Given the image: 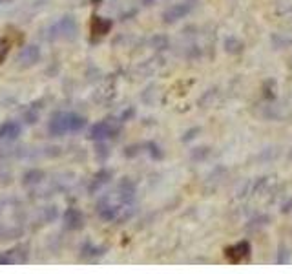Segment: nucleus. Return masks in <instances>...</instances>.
<instances>
[{"label":"nucleus","mask_w":292,"mask_h":274,"mask_svg":"<svg viewBox=\"0 0 292 274\" xmlns=\"http://www.w3.org/2000/svg\"><path fill=\"white\" fill-rule=\"evenodd\" d=\"M194 8V4H192V0H187V2H181V4H175L172 8L166 11L165 15V20L166 22H175L177 18H183L185 15H188L190 11Z\"/></svg>","instance_id":"f257e3e1"},{"label":"nucleus","mask_w":292,"mask_h":274,"mask_svg":"<svg viewBox=\"0 0 292 274\" xmlns=\"http://www.w3.org/2000/svg\"><path fill=\"white\" fill-rule=\"evenodd\" d=\"M248 254H250V247H248V243H245V241H241V243L226 249V258L230 259L232 263H240L243 259H247Z\"/></svg>","instance_id":"f03ea898"}]
</instances>
